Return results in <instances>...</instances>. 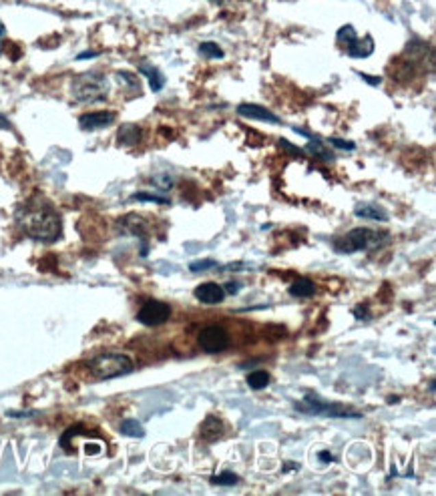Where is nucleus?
<instances>
[{
  "label": "nucleus",
  "instance_id": "f257e3e1",
  "mask_svg": "<svg viewBox=\"0 0 436 496\" xmlns=\"http://www.w3.org/2000/svg\"><path fill=\"white\" fill-rule=\"evenodd\" d=\"M16 225L23 229L27 237H31L34 242H44V244L57 242L62 233L61 216L47 199H40V197L27 201L16 211Z\"/></svg>",
  "mask_w": 436,
  "mask_h": 496
},
{
  "label": "nucleus",
  "instance_id": "f03ea898",
  "mask_svg": "<svg viewBox=\"0 0 436 496\" xmlns=\"http://www.w3.org/2000/svg\"><path fill=\"white\" fill-rule=\"evenodd\" d=\"M390 242V233L368 229V227H356L348 231L346 235L334 242V249L338 253H356V251H372L382 248Z\"/></svg>",
  "mask_w": 436,
  "mask_h": 496
},
{
  "label": "nucleus",
  "instance_id": "7ed1b4c3",
  "mask_svg": "<svg viewBox=\"0 0 436 496\" xmlns=\"http://www.w3.org/2000/svg\"><path fill=\"white\" fill-rule=\"evenodd\" d=\"M109 89H111L109 87V79L103 73H97V70L83 73V75L75 77L73 83H70L73 99L77 103H83V105L105 101L107 94H109Z\"/></svg>",
  "mask_w": 436,
  "mask_h": 496
},
{
  "label": "nucleus",
  "instance_id": "20e7f679",
  "mask_svg": "<svg viewBox=\"0 0 436 496\" xmlns=\"http://www.w3.org/2000/svg\"><path fill=\"white\" fill-rule=\"evenodd\" d=\"M89 372L93 374L97 380H113L119 376H127L133 372V360L125 354H117V352H105L91 358L87 362Z\"/></svg>",
  "mask_w": 436,
  "mask_h": 496
},
{
  "label": "nucleus",
  "instance_id": "39448f33",
  "mask_svg": "<svg viewBox=\"0 0 436 496\" xmlns=\"http://www.w3.org/2000/svg\"><path fill=\"white\" fill-rule=\"evenodd\" d=\"M296 408H298L300 412H306V414L328 416V418H352V420L362 418L360 412L350 410V408H346V406H342V404L338 402L322 400L318 394H311V392H306V394H304V400L296 404Z\"/></svg>",
  "mask_w": 436,
  "mask_h": 496
},
{
  "label": "nucleus",
  "instance_id": "423d86ee",
  "mask_svg": "<svg viewBox=\"0 0 436 496\" xmlns=\"http://www.w3.org/2000/svg\"><path fill=\"white\" fill-rule=\"evenodd\" d=\"M338 44L344 47L346 55L352 59H366L374 53L372 36L366 34L364 38H360L352 25H346L338 31Z\"/></svg>",
  "mask_w": 436,
  "mask_h": 496
},
{
  "label": "nucleus",
  "instance_id": "0eeeda50",
  "mask_svg": "<svg viewBox=\"0 0 436 496\" xmlns=\"http://www.w3.org/2000/svg\"><path fill=\"white\" fill-rule=\"evenodd\" d=\"M199 348L207 354H219L229 348V334L221 326H207L197 336Z\"/></svg>",
  "mask_w": 436,
  "mask_h": 496
},
{
  "label": "nucleus",
  "instance_id": "6e6552de",
  "mask_svg": "<svg viewBox=\"0 0 436 496\" xmlns=\"http://www.w3.org/2000/svg\"><path fill=\"white\" fill-rule=\"evenodd\" d=\"M171 315V308L165 302H157V300H149L141 306V310L137 311V322H141L143 326H161L169 319Z\"/></svg>",
  "mask_w": 436,
  "mask_h": 496
},
{
  "label": "nucleus",
  "instance_id": "1a4fd4ad",
  "mask_svg": "<svg viewBox=\"0 0 436 496\" xmlns=\"http://www.w3.org/2000/svg\"><path fill=\"white\" fill-rule=\"evenodd\" d=\"M117 113L115 111H94V113H85L79 117V127L83 131H97V129H105L109 125L115 123Z\"/></svg>",
  "mask_w": 436,
  "mask_h": 496
},
{
  "label": "nucleus",
  "instance_id": "9d476101",
  "mask_svg": "<svg viewBox=\"0 0 436 496\" xmlns=\"http://www.w3.org/2000/svg\"><path fill=\"white\" fill-rule=\"evenodd\" d=\"M193 293H195V298H197L201 304H207V306H211V304H221V302L225 300V287L219 285V283H216V281H205V283L197 285Z\"/></svg>",
  "mask_w": 436,
  "mask_h": 496
},
{
  "label": "nucleus",
  "instance_id": "9b49d317",
  "mask_svg": "<svg viewBox=\"0 0 436 496\" xmlns=\"http://www.w3.org/2000/svg\"><path fill=\"white\" fill-rule=\"evenodd\" d=\"M238 113H240L242 117L255 119V121H266V123H272V125L281 123V119L278 117V115H274L272 111H268V109H264V107H259V105H249V103H244V105H240V107H238Z\"/></svg>",
  "mask_w": 436,
  "mask_h": 496
},
{
  "label": "nucleus",
  "instance_id": "f8f14e48",
  "mask_svg": "<svg viewBox=\"0 0 436 496\" xmlns=\"http://www.w3.org/2000/svg\"><path fill=\"white\" fill-rule=\"evenodd\" d=\"M119 229L127 235H137L139 239H145V235L149 233V223L141 216H125L119 221Z\"/></svg>",
  "mask_w": 436,
  "mask_h": 496
},
{
  "label": "nucleus",
  "instance_id": "ddd939ff",
  "mask_svg": "<svg viewBox=\"0 0 436 496\" xmlns=\"http://www.w3.org/2000/svg\"><path fill=\"white\" fill-rule=\"evenodd\" d=\"M199 436L205 442H216L223 436V422L219 420L218 416H207L203 420L201 428H199Z\"/></svg>",
  "mask_w": 436,
  "mask_h": 496
},
{
  "label": "nucleus",
  "instance_id": "4468645a",
  "mask_svg": "<svg viewBox=\"0 0 436 496\" xmlns=\"http://www.w3.org/2000/svg\"><path fill=\"white\" fill-rule=\"evenodd\" d=\"M139 73L147 77L149 87H151L153 93H159V91L165 87V77H163V73H161L157 66H153V64H141V66H139Z\"/></svg>",
  "mask_w": 436,
  "mask_h": 496
},
{
  "label": "nucleus",
  "instance_id": "2eb2a0df",
  "mask_svg": "<svg viewBox=\"0 0 436 496\" xmlns=\"http://www.w3.org/2000/svg\"><path fill=\"white\" fill-rule=\"evenodd\" d=\"M354 216L362 219H372V221H388V213L372 203H362L354 209Z\"/></svg>",
  "mask_w": 436,
  "mask_h": 496
},
{
  "label": "nucleus",
  "instance_id": "dca6fc26",
  "mask_svg": "<svg viewBox=\"0 0 436 496\" xmlns=\"http://www.w3.org/2000/svg\"><path fill=\"white\" fill-rule=\"evenodd\" d=\"M117 141L125 147H133L141 141V127L137 125H123L117 133Z\"/></svg>",
  "mask_w": 436,
  "mask_h": 496
},
{
  "label": "nucleus",
  "instance_id": "f3484780",
  "mask_svg": "<svg viewBox=\"0 0 436 496\" xmlns=\"http://www.w3.org/2000/svg\"><path fill=\"white\" fill-rule=\"evenodd\" d=\"M316 293V285L308 278H300L290 285V296L294 298H311Z\"/></svg>",
  "mask_w": 436,
  "mask_h": 496
},
{
  "label": "nucleus",
  "instance_id": "a211bd4d",
  "mask_svg": "<svg viewBox=\"0 0 436 496\" xmlns=\"http://www.w3.org/2000/svg\"><path fill=\"white\" fill-rule=\"evenodd\" d=\"M248 386L251 390H264L268 384H270V374L264 372V370H255L248 376Z\"/></svg>",
  "mask_w": 436,
  "mask_h": 496
},
{
  "label": "nucleus",
  "instance_id": "6ab92c4d",
  "mask_svg": "<svg viewBox=\"0 0 436 496\" xmlns=\"http://www.w3.org/2000/svg\"><path fill=\"white\" fill-rule=\"evenodd\" d=\"M306 151H310L311 155L322 159V161H334V155L330 153V149H328L326 145H322L316 137H311L310 145L306 147Z\"/></svg>",
  "mask_w": 436,
  "mask_h": 496
},
{
  "label": "nucleus",
  "instance_id": "aec40b11",
  "mask_svg": "<svg viewBox=\"0 0 436 496\" xmlns=\"http://www.w3.org/2000/svg\"><path fill=\"white\" fill-rule=\"evenodd\" d=\"M121 434L133 436V438H143V436H145V430H143V426H141L137 420L127 418V420L121 422Z\"/></svg>",
  "mask_w": 436,
  "mask_h": 496
},
{
  "label": "nucleus",
  "instance_id": "412c9836",
  "mask_svg": "<svg viewBox=\"0 0 436 496\" xmlns=\"http://www.w3.org/2000/svg\"><path fill=\"white\" fill-rule=\"evenodd\" d=\"M133 201H143V203H157V205H169V197H161L155 193H145V191H139L131 197Z\"/></svg>",
  "mask_w": 436,
  "mask_h": 496
},
{
  "label": "nucleus",
  "instance_id": "4be33fe9",
  "mask_svg": "<svg viewBox=\"0 0 436 496\" xmlns=\"http://www.w3.org/2000/svg\"><path fill=\"white\" fill-rule=\"evenodd\" d=\"M199 53L207 59H223V51L219 49L218 42H201Z\"/></svg>",
  "mask_w": 436,
  "mask_h": 496
},
{
  "label": "nucleus",
  "instance_id": "5701e85b",
  "mask_svg": "<svg viewBox=\"0 0 436 496\" xmlns=\"http://www.w3.org/2000/svg\"><path fill=\"white\" fill-rule=\"evenodd\" d=\"M211 482L219 484V486H231V484H238L240 482V476L233 474V472H229V470H225V472H221L218 476H214Z\"/></svg>",
  "mask_w": 436,
  "mask_h": 496
},
{
  "label": "nucleus",
  "instance_id": "b1692460",
  "mask_svg": "<svg viewBox=\"0 0 436 496\" xmlns=\"http://www.w3.org/2000/svg\"><path fill=\"white\" fill-rule=\"evenodd\" d=\"M216 265H218V261H216V259H203V261H193V263L189 265V270H191L193 274H197V272L211 270V267H216Z\"/></svg>",
  "mask_w": 436,
  "mask_h": 496
},
{
  "label": "nucleus",
  "instance_id": "393cba45",
  "mask_svg": "<svg viewBox=\"0 0 436 496\" xmlns=\"http://www.w3.org/2000/svg\"><path fill=\"white\" fill-rule=\"evenodd\" d=\"M151 183L159 187V189H163V191H167V189L173 187V179L169 175H157V177L151 179Z\"/></svg>",
  "mask_w": 436,
  "mask_h": 496
},
{
  "label": "nucleus",
  "instance_id": "a878e982",
  "mask_svg": "<svg viewBox=\"0 0 436 496\" xmlns=\"http://www.w3.org/2000/svg\"><path fill=\"white\" fill-rule=\"evenodd\" d=\"M330 143H332V145H336L338 149H348V151H354V149H356V145H354V143H350V141H342V139H330Z\"/></svg>",
  "mask_w": 436,
  "mask_h": 496
},
{
  "label": "nucleus",
  "instance_id": "bb28decb",
  "mask_svg": "<svg viewBox=\"0 0 436 496\" xmlns=\"http://www.w3.org/2000/svg\"><path fill=\"white\" fill-rule=\"evenodd\" d=\"M280 145L285 149V151H290V153H294V155H304V151L302 149H298V147H292V143L290 141H285V139H281Z\"/></svg>",
  "mask_w": 436,
  "mask_h": 496
},
{
  "label": "nucleus",
  "instance_id": "cd10ccee",
  "mask_svg": "<svg viewBox=\"0 0 436 496\" xmlns=\"http://www.w3.org/2000/svg\"><path fill=\"white\" fill-rule=\"evenodd\" d=\"M358 77H360V79H364V81H366L368 85H372V87H378V85L382 83V79H380V77H368V75H364V73H358Z\"/></svg>",
  "mask_w": 436,
  "mask_h": 496
},
{
  "label": "nucleus",
  "instance_id": "c85d7f7f",
  "mask_svg": "<svg viewBox=\"0 0 436 496\" xmlns=\"http://www.w3.org/2000/svg\"><path fill=\"white\" fill-rule=\"evenodd\" d=\"M0 129H4V131H8V129H12V125H10V121L4 117V115H0Z\"/></svg>",
  "mask_w": 436,
  "mask_h": 496
},
{
  "label": "nucleus",
  "instance_id": "c756f323",
  "mask_svg": "<svg viewBox=\"0 0 436 496\" xmlns=\"http://www.w3.org/2000/svg\"><path fill=\"white\" fill-rule=\"evenodd\" d=\"M225 287H227V291H229V293H238V287H240V283H238V281H229V283H227Z\"/></svg>",
  "mask_w": 436,
  "mask_h": 496
},
{
  "label": "nucleus",
  "instance_id": "7c9ffc66",
  "mask_svg": "<svg viewBox=\"0 0 436 496\" xmlns=\"http://www.w3.org/2000/svg\"><path fill=\"white\" fill-rule=\"evenodd\" d=\"M94 57H99V53H81V55H77L79 61H83V59H94Z\"/></svg>",
  "mask_w": 436,
  "mask_h": 496
},
{
  "label": "nucleus",
  "instance_id": "2f4dec72",
  "mask_svg": "<svg viewBox=\"0 0 436 496\" xmlns=\"http://www.w3.org/2000/svg\"><path fill=\"white\" fill-rule=\"evenodd\" d=\"M320 460H322V462H332V460H334V456H332V454H328V452H322V454H320Z\"/></svg>",
  "mask_w": 436,
  "mask_h": 496
},
{
  "label": "nucleus",
  "instance_id": "473e14b6",
  "mask_svg": "<svg viewBox=\"0 0 436 496\" xmlns=\"http://www.w3.org/2000/svg\"><path fill=\"white\" fill-rule=\"evenodd\" d=\"M2 36H4V25L0 23V40H2Z\"/></svg>",
  "mask_w": 436,
  "mask_h": 496
},
{
  "label": "nucleus",
  "instance_id": "72a5a7b5",
  "mask_svg": "<svg viewBox=\"0 0 436 496\" xmlns=\"http://www.w3.org/2000/svg\"><path fill=\"white\" fill-rule=\"evenodd\" d=\"M211 2H229V0H211Z\"/></svg>",
  "mask_w": 436,
  "mask_h": 496
},
{
  "label": "nucleus",
  "instance_id": "f704fd0d",
  "mask_svg": "<svg viewBox=\"0 0 436 496\" xmlns=\"http://www.w3.org/2000/svg\"><path fill=\"white\" fill-rule=\"evenodd\" d=\"M4 2H18V0H4Z\"/></svg>",
  "mask_w": 436,
  "mask_h": 496
}]
</instances>
